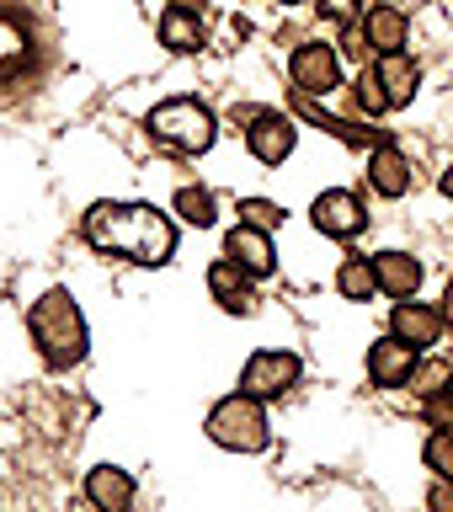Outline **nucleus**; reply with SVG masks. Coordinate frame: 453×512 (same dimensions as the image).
Wrapping results in <instances>:
<instances>
[{
  "instance_id": "20",
  "label": "nucleus",
  "mask_w": 453,
  "mask_h": 512,
  "mask_svg": "<svg viewBox=\"0 0 453 512\" xmlns=\"http://www.w3.org/2000/svg\"><path fill=\"white\" fill-rule=\"evenodd\" d=\"M32 54V38H27V27L16 22L11 11H0V75H16L27 64Z\"/></svg>"
},
{
  "instance_id": "11",
  "label": "nucleus",
  "mask_w": 453,
  "mask_h": 512,
  "mask_svg": "<svg viewBox=\"0 0 453 512\" xmlns=\"http://www.w3.org/2000/svg\"><path fill=\"white\" fill-rule=\"evenodd\" d=\"M390 331L400 336V342H411L416 352H427V347L443 336V315L432 310V304H422V299H395Z\"/></svg>"
},
{
  "instance_id": "6",
  "label": "nucleus",
  "mask_w": 453,
  "mask_h": 512,
  "mask_svg": "<svg viewBox=\"0 0 453 512\" xmlns=\"http://www.w3.org/2000/svg\"><path fill=\"white\" fill-rule=\"evenodd\" d=\"M288 75H294V91L304 96H331L336 80H342V54L326 43H299L294 59H288Z\"/></svg>"
},
{
  "instance_id": "26",
  "label": "nucleus",
  "mask_w": 453,
  "mask_h": 512,
  "mask_svg": "<svg viewBox=\"0 0 453 512\" xmlns=\"http://www.w3.org/2000/svg\"><path fill=\"white\" fill-rule=\"evenodd\" d=\"M315 6H320V16H326V22H336V27L358 22V0H315Z\"/></svg>"
},
{
  "instance_id": "23",
  "label": "nucleus",
  "mask_w": 453,
  "mask_h": 512,
  "mask_svg": "<svg viewBox=\"0 0 453 512\" xmlns=\"http://www.w3.org/2000/svg\"><path fill=\"white\" fill-rule=\"evenodd\" d=\"M422 459H427L432 475L453 480V427H438V432H432V438L422 443Z\"/></svg>"
},
{
  "instance_id": "1",
  "label": "nucleus",
  "mask_w": 453,
  "mask_h": 512,
  "mask_svg": "<svg viewBox=\"0 0 453 512\" xmlns=\"http://www.w3.org/2000/svg\"><path fill=\"white\" fill-rule=\"evenodd\" d=\"M86 240L139 267H160L176 251V224L150 203H96L86 214Z\"/></svg>"
},
{
  "instance_id": "25",
  "label": "nucleus",
  "mask_w": 453,
  "mask_h": 512,
  "mask_svg": "<svg viewBox=\"0 0 453 512\" xmlns=\"http://www.w3.org/2000/svg\"><path fill=\"white\" fill-rule=\"evenodd\" d=\"M240 224H256V230H278V224H283V208L267 203V198H246V203H240Z\"/></svg>"
},
{
  "instance_id": "3",
  "label": "nucleus",
  "mask_w": 453,
  "mask_h": 512,
  "mask_svg": "<svg viewBox=\"0 0 453 512\" xmlns=\"http://www.w3.org/2000/svg\"><path fill=\"white\" fill-rule=\"evenodd\" d=\"M208 438H214L219 448H230V454H262L267 448V411H262V400L256 395H224L214 411H208Z\"/></svg>"
},
{
  "instance_id": "4",
  "label": "nucleus",
  "mask_w": 453,
  "mask_h": 512,
  "mask_svg": "<svg viewBox=\"0 0 453 512\" xmlns=\"http://www.w3.org/2000/svg\"><path fill=\"white\" fill-rule=\"evenodd\" d=\"M150 134H155V144H166V150H176V155H203L208 144H214L219 123L203 102L176 96V102H160L150 112Z\"/></svg>"
},
{
  "instance_id": "14",
  "label": "nucleus",
  "mask_w": 453,
  "mask_h": 512,
  "mask_svg": "<svg viewBox=\"0 0 453 512\" xmlns=\"http://www.w3.org/2000/svg\"><path fill=\"white\" fill-rule=\"evenodd\" d=\"M368 182H374L379 198H406L411 182H416V171H411V160L395 150V144H379L374 155H368Z\"/></svg>"
},
{
  "instance_id": "19",
  "label": "nucleus",
  "mask_w": 453,
  "mask_h": 512,
  "mask_svg": "<svg viewBox=\"0 0 453 512\" xmlns=\"http://www.w3.org/2000/svg\"><path fill=\"white\" fill-rule=\"evenodd\" d=\"M336 294L352 299V304H368L379 294V278H374V262L368 256H347L342 267H336Z\"/></svg>"
},
{
  "instance_id": "9",
  "label": "nucleus",
  "mask_w": 453,
  "mask_h": 512,
  "mask_svg": "<svg viewBox=\"0 0 453 512\" xmlns=\"http://www.w3.org/2000/svg\"><path fill=\"white\" fill-rule=\"evenodd\" d=\"M416 374V347L400 342V336L390 331L384 342L368 347V384H379V390H400V384H411Z\"/></svg>"
},
{
  "instance_id": "21",
  "label": "nucleus",
  "mask_w": 453,
  "mask_h": 512,
  "mask_svg": "<svg viewBox=\"0 0 453 512\" xmlns=\"http://www.w3.org/2000/svg\"><path fill=\"white\" fill-rule=\"evenodd\" d=\"M176 214H182L187 224H198V230H208L219 214H214V192L208 187H182L176 192Z\"/></svg>"
},
{
  "instance_id": "17",
  "label": "nucleus",
  "mask_w": 453,
  "mask_h": 512,
  "mask_svg": "<svg viewBox=\"0 0 453 512\" xmlns=\"http://www.w3.org/2000/svg\"><path fill=\"white\" fill-rule=\"evenodd\" d=\"M203 16H198V6H182V0H176V6L160 16V43L171 48V54H198L203 48Z\"/></svg>"
},
{
  "instance_id": "5",
  "label": "nucleus",
  "mask_w": 453,
  "mask_h": 512,
  "mask_svg": "<svg viewBox=\"0 0 453 512\" xmlns=\"http://www.w3.org/2000/svg\"><path fill=\"white\" fill-rule=\"evenodd\" d=\"M299 374H304V363L294 358V352L262 347V352L246 358V368H240V390L256 395V400H278V395H288L299 384Z\"/></svg>"
},
{
  "instance_id": "27",
  "label": "nucleus",
  "mask_w": 453,
  "mask_h": 512,
  "mask_svg": "<svg viewBox=\"0 0 453 512\" xmlns=\"http://www.w3.org/2000/svg\"><path fill=\"white\" fill-rule=\"evenodd\" d=\"M427 507H438V512H453V480L438 475V486L427 491Z\"/></svg>"
},
{
  "instance_id": "16",
  "label": "nucleus",
  "mask_w": 453,
  "mask_h": 512,
  "mask_svg": "<svg viewBox=\"0 0 453 512\" xmlns=\"http://www.w3.org/2000/svg\"><path fill=\"white\" fill-rule=\"evenodd\" d=\"M379 80H384V96H390V112L395 107H411V96L422 91V64L406 59V48H395V54H379Z\"/></svg>"
},
{
  "instance_id": "24",
  "label": "nucleus",
  "mask_w": 453,
  "mask_h": 512,
  "mask_svg": "<svg viewBox=\"0 0 453 512\" xmlns=\"http://www.w3.org/2000/svg\"><path fill=\"white\" fill-rule=\"evenodd\" d=\"M448 379H453V363H448V358H427V363H422V358H416V374H411V390H416V395H438V390H443V384H448Z\"/></svg>"
},
{
  "instance_id": "29",
  "label": "nucleus",
  "mask_w": 453,
  "mask_h": 512,
  "mask_svg": "<svg viewBox=\"0 0 453 512\" xmlns=\"http://www.w3.org/2000/svg\"><path fill=\"white\" fill-rule=\"evenodd\" d=\"M278 6H294V0H278Z\"/></svg>"
},
{
  "instance_id": "2",
  "label": "nucleus",
  "mask_w": 453,
  "mask_h": 512,
  "mask_svg": "<svg viewBox=\"0 0 453 512\" xmlns=\"http://www.w3.org/2000/svg\"><path fill=\"white\" fill-rule=\"evenodd\" d=\"M27 326H32V342L48 358V368H75L86 358V320H80L75 299L64 288H54V294H43L32 304Z\"/></svg>"
},
{
  "instance_id": "10",
  "label": "nucleus",
  "mask_w": 453,
  "mask_h": 512,
  "mask_svg": "<svg viewBox=\"0 0 453 512\" xmlns=\"http://www.w3.org/2000/svg\"><path fill=\"white\" fill-rule=\"evenodd\" d=\"M208 294L219 299V310L230 315H251L256 310V294H251V272L235 262V256H219L214 267H208Z\"/></svg>"
},
{
  "instance_id": "12",
  "label": "nucleus",
  "mask_w": 453,
  "mask_h": 512,
  "mask_svg": "<svg viewBox=\"0 0 453 512\" xmlns=\"http://www.w3.org/2000/svg\"><path fill=\"white\" fill-rule=\"evenodd\" d=\"M224 256H235L251 278H267L278 267V251H272V230H256V224H235L230 240H224Z\"/></svg>"
},
{
  "instance_id": "22",
  "label": "nucleus",
  "mask_w": 453,
  "mask_h": 512,
  "mask_svg": "<svg viewBox=\"0 0 453 512\" xmlns=\"http://www.w3.org/2000/svg\"><path fill=\"white\" fill-rule=\"evenodd\" d=\"M352 96H358V112H368V118L390 112V96H384V80H379V70H363L358 80H352Z\"/></svg>"
},
{
  "instance_id": "15",
  "label": "nucleus",
  "mask_w": 453,
  "mask_h": 512,
  "mask_svg": "<svg viewBox=\"0 0 453 512\" xmlns=\"http://www.w3.org/2000/svg\"><path fill=\"white\" fill-rule=\"evenodd\" d=\"M363 32H368V48H374V54H395V48H406V38H411V16L400 6H390V0H379V6H368Z\"/></svg>"
},
{
  "instance_id": "7",
  "label": "nucleus",
  "mask_w": 453,
  "mask_h": 512,
  "mask_svg": "<svg viewBox=\"0 0 453 512\" xmlns=\"http://www.w3.org/2000/svg\"><path fill=\"white\" fill-rule=\"evenodd\" d=\"M310 219H315V230L320 235H331V240H352L368 224V208L358 192H347V187H331V192H320L315 208H310Z\"/></svg>"
},
{
  "instance_id": "18",
  "label": "nucleus",
  "mask_w": 453,
  "mask_h": 512,
  "mask_svg": "<svg viewBox=\"0 0 453 512\" xmlns=\"http://www.w3.org/2000/svg\"><path fill=\"white\" fill-rule=\"evenodd\" d=\"M86 496H91V507H102V512H123L134 502V475L112 470V464H96L86 475Z\"/></svg>"
},
{
  "instance_id": "8",
  "label": "nucleus",
  "mask_w": 453,
  "mask_h": 512,
  "mask_svg": "<svg viewBox=\"0 0 453 512\" xmlns=\"http://www.w3.org/2000/svg\"><path fill=\"white\" fill-rule=\"evenodd\" d=\"M246 144L262 166H283L299 144V128H294V118H283V112H256L251 128H246Z\"/></svg>"
},
{
  "instance_id": "28",
  "label": "nucleus",
  "mask_w": 453,
  "mask_h": 512,
  "mask_svg": "<svg viewBox=\"0 0 453 512\" xmlns=\"http://www.w3.org/2000/svg\"><path fill=\"white\" fill-rule=\"evenodd\" d=\"M438 315H443V326H453V283L443 288V304H438Z\"/></svg>"
},
{
  "instance_id": "13",
  "label": "nucleus",
  "mask_w": 453,
  "mask_h": 512,
  "mask_svg": "<svg viewBox=\"0 0 453 512\" xmlns=\"http://www.w3.org/2000/svg\"><path fill=\"white\" fill-rule=\"evenodd\" d=\"M374 278H379V294L416 299V288H422V262H416L411 251H379L374 256Z\"/></svg>"
}]
</instances>
